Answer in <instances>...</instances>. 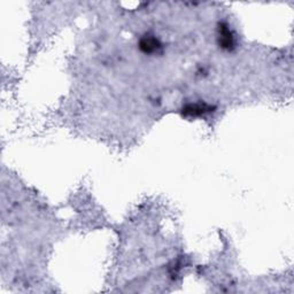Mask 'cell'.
<instances>
[{
	"label": "cell",
	"instance_id": "1",
	"mask_svg": "<svg viewBox=\"0 0 294 294\" xmlns=\"http://www.w3.org/2000/svg\"><path fill=\"white\" fill-rule=\"evenodd\" d=\"M218 40H220V45L222 46L223 48L230 50L234 48V37L232 34L231 30L226 24H220L218 28Z\"/></svg>",
	"mask_w": 294,
	"mask_h": 294
},
{
	"label": "cell",
	"instance_id": "3",
	"mask_svg": "<svg viewBox=\"0 0 294 294\" xmlns=\"http://www.w3.org/2000/svg\"><path fill=\"white\" fill-rule=\"evenodd\" d=\"M139 45H140V50L142 52L148 53V54L158 52V50L161 48L160 42H158L156 38L153 37V36L144 37L140 40V44Z\"/></svg>",
	"mask_w": 294,
	"mask_h": 294
},
{
	"label": "cell",
	"instance_id": "2",
	"mask_svg": "<svg viewBox=\"0 0 294 294\" xmlns=\"http://www.w3.org/2000/svg\"><path fill=\"white\" fill-rule=\"evenodd\" d=\"M212 107L207 105V104L196 102V104H190L183 108V113L186 116H201L204 114L210 113Z\"/></svg>",
	"mask_w": 294,
	"mask_h": 294
}]
</instances>
